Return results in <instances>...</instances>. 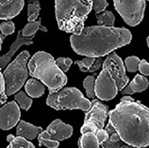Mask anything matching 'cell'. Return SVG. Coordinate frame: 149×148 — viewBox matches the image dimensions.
<instances>
[{
  "mask_svg": "<svg viewBox=\"0 0 149 148\" xmlns=\"http://www.w3.org/2000/svg\"><path fill=\"white\" fill-rule=\"evenodd\" d=\"M109 118L125 145L135 148L149 146V108L141 101L120 102L109 111Z\"/></svg>",
  "mask_w": 149,
  "mask_h": 148,
  "instance_id": "6da1fadb",
  "label": "cell"
},
{
  "mask_svg": "<svg viewBox=\"0 0 149 148\" xmlns=\"http://www.w3.org/2000/svg\"><path fill=\"white\" fill-rule=\"evenodd\" d=\"M132 35L127 28L92 26L84 28L80 35L70 37L71 46L78 55L86 58H102L128 44Z\"/></svg>",
  "mask_w": 149,
  "mask_h": 148,
  "instance_id": "7a4b0ae2",
  "label": "cell"
},
{
  "mask_svg": "<svg viewBox=\"0 0 149 148\" xmlns=\"http://www.w3.org/2000/svg\"><path fill=\"white\" fill-rule=\"evenodd\" d=\"M92 9L91 0H56L55 14L58 28L77 36L80 35Z\"/></svg>",
  "mask_w": 149,
  "mask_h": 148,
  "instance_id": "3957f363",
  "label": "cell"
},
{
  "mask_svg": "<svg viewBox=\"0 0 149 148\" xmlns=\"http://www.w3.org/2000/svg\"><path fill=\"white\" fill-rule=\"evenodd\" d=\"M29 75L48 88L49 92H58L67 83V76L56 64L52 55L45 51L35 53L27 63Z\"/></svg>",
  "mask_w": 149,
  "mask_h": 148,
  "instance_id": "277c9868",
  "label": "cell"
},
{
  "mask_svg": "<svg viewBox=\"0 0 149 148\" xmlns=\"http://www.w3.org/2000/svg\"><path fill=\"white\" fill-rule=\"evenodd\" d=\"M46 104L56 110H81L87 112L92 103L85 98L82 92L77 88H64L58 92H49Z\"/></svg>",
  "mask_w": 149,
  "mask_h": 148,
  "instance_id": "5b68a950",
  "label": "cell"
},
{
  "mask_svg": "<svg viewBox=\"0 0 149 148\" xmlns=\"http://www.w3.org/2000/svg\"><path fill=\"white\" fill-rule=\"evenodd\" d=\"M29 53L27 51L21 52L3 72L7 96H10L18 92L19 90L27 81L29 75L27 70V61L29 60Z\"/></svg>",
  "mask_w": 149,
  "mask_h": 148,
  "instance_id": "8992f818",
  "label": "cell"
},
{
  "mask_svg": "<svg viewBox=\"0 0 149 148\" xmlns=\"http://www.w3.org/2000/svg\"><path fill=\"white\" fill-rule=\"evenodd\" d=\"M114 8L125 24L130 26H138L143 21L146 1L144 0H115Z\"/></svg>",
  "mask_w": 149,
  "mask_h": 148,
  "instance_id": "52a82bcc",
  "label": "cell"
},
{
  "mask_svg": "<svg viewBox=\"0 0 149 148\" xmlns=\"http://www.w3.org/2000/svg\"><path fill=\"white\" fill-rule=\"evenodd\" d=\"M102 67H103V70H107L111 74L112 79L115 80L118 91L122 92L127 86L129 79L125 75V64L121 58L115 52H112L108 55L107 59L102 64Z\"/></svg>",
  "mask_w": 149,
  "mask_h": 148,
  "instance_id": "ba28073f",
  "label": "cell"
},
{
  "mask_svg": "<svg viewBox=\"0 0 149 148\" xmlns=\"http://www.w3.org/2000/svg\"><path fill=\"white\" fill-rule=\"evenodd\" d=\"M91 103V108L85 113L84 124L89 126L95 134L98 130L104 129L105 121L109 116V107L97 99H93Z\"/></svg>",
  "mask_w": 149,
  "mask_h": 148,
  "instance_id": "9c48e42d",
  "label": "cell"
},
{
  "mask_svg": "<svg viewBox=\"0 0 149 148\" xmlns=\"http://www.w3.org/2000/svg\"><path fill=\"white\" fill-rule=\"evenodd\" d=\"M95 92L97 98L104 101L111 100L117 95L116 82L107 70H102L95 79Z\"/></svg>",
  "mask_w": 149,
  "mask_h": 148,
  "instance_id": "30bf717a",
  "label": "cell"
},
{
  "mask_svg": "<svg viewBox=\"0 0 149 148\" xmlns=\"http://www.w3.org/2000/svg\"><path fill=\"white\" fill-rule=\"evenodd\" d=\"M21 112L16 102H9L0 108V129L10 130L20 122Z\"/></svg>",
  "mask_w": 149,
  "mask_h": 148,
  "instance_id": "8fae6325",
  "label": "cell"
},
{
  "mask_svg": "<svg viewBox=\"0 0 149 148\" xmlns=\"http://www.w3.org/2000/svg\"><path fill=\"white\" fill-rule=\"evenodd\" d=\"M24 6V0H0V20L10 21L20 13Z\"/></svg>",
  "mask_w": 149,
  "mask_h": 148,
  "instance_id": "7c38bea8",
  "label": "cell"
},
{
  "mask_svg": "<svg viewBox=\"0 0 149 148\" xmlns=\"http://www.w3.org/2000/svg\"><path fill=\"white\" fill-rule=\"evenodd\" d=\"M46 131L49 133L51 140L60 142L71 137L73 134V127L70 124L63 123L61 120L56 119L49 124Z\"/></svg>",
  "mask_w": 149,
  "mask_h": 148,
  "instance_id": "4fadbf2b",
  "label": "cell"
},
{
  "mask_svg": "<svg viewBox=\"0 0 149 148\" xmlns=\"http://www.w3.org/2000/svg\"><path fill=\"white\" fill-rule=\"evenodd\" d=\"M35 36L32 37H24L22 35V30H19V32L17 34V38L16 41H15L13 44L10 46V51L8 52L5 55H3L2 57H0V71L3 70L4 68L6 67L7 65H9L10 61L11 60V58L14 55L16 51L18 50V48L20 47L22 45H29L33 44V38Z\"/></svg>",
  "mask_w": 149,
  "mask_h": 148,
  "instance_id": "5bb4252c",
  "label": "cell"
},
{
  "mask_svg": "<svg viewBox=\"0 0 149 148\" xmlns=\"http://www.w3.org/2000/svg\"><path fill=\"white\" fill-rule=\"evenodd\" d=\"M42 128L41 126H35L29 123H26L25 121L21 120L17 124L16 135L17 137H22L27 141L34 140L40 135L41 132H42Z\"/></svg>",
  "mask_w": 149,
  "mask_h": 148,
  "instance_id": "9a60e30c",
  "label": "cell"
},
{
  "mask_svg": "<svg viewBox=\"0 0 149 148\" xmlns=\"http://www.w3.org/2000/svg\"><path fill=\"white\" fill-rule=\"evenodd\" d=\"M149 85V81L146 77L143 76L142 75H137L133 79V80L129 83L127 87H125L122 93L125 95L132 94L134 92H143L146 91Z\"/></svg>",
  "mask_w": 149,
  "mask_h": 148,
  "instance_id": "2e32d148",
  "label": "cell"
},
{
  "mask_svg": "<svg viewBox=\"0 0 149 148\" xmlns=\"http://www.w3.org/2000/svg\"><path fill=\"white\" fill-rule=\"evenodd\" d=\"M25 89L29 97H33V98L41 97L45 92V85L41 81L35 79H30L27 80L25 84Z\"/></svg>",
  "mask_w": 149,
  "mask_h": 148,
  "instance_id": "e0dca14e",
  "label": "cell"
},
{
  "mask_svg": "<svg viewBox=\"0 0 149 148\" xmlns=\"http://www.w3.org/2000/svg\"><path fill=\"white\" fill-rule=\"evenodd\" d=\"M77 145L79 148H100V145L95 134L92 133V132L82 134L78 140Z\"/></svg>",
  "mask_w": 149,
  "mask_h": 148,
  "instance_id": "ac0fdd59",
  "label": "cell"
},
{
  "mask_svg": "<svg viewBox=\"0 0 149 148\" xmlns=\"http://www.w3.org/2000/svg\"><path fill=\"white\" fill-rule=\"evenodd\" d=\"M38 30H42L45 32H47V28L45 26H42V20L39 19L36 22L27 23L26 26L22 29V35L24 37H32L35 36V33Z\"/></svg>",
  "mask_w": 149,
  "mask_h": 148,
  "instance_id": "d6986e66",
  "label": "cell"
},
{
  "mask_svg": "<svg viewBox=\"0 0 149 148\" xmlns=\"http://www.w3.org/2000/svg\"><path fill=\"white\" fill-rule=\"evenodd\" d=\"M97 23L99 26H113L115 22V16L111 10H106L100 14H95Z\"/></svg>",
  "mask_w": 149,
  "mask_h": 148,
  "instance_id": "ffe728a7",
  "label": "cell"
},
{
  "mask_svg": "<svg viewBox=\"0 0 149 148\" xmlns=\"http://www.w3.org/2000/svg\"><path fill=\"white\" fill-rule=\"evenodd\" d=\"M15 102L18 104L19 107H21L23 110H29V108L32 105V100L31 98L24 92H18L16 94L14 95Z\"/></svg>",
  "mask_w": 149,
  "mask_h": 148,
  "instance_id": "44dd1931",
  "label": "cell"
},
{
  "mask_svg": "<svg viewBox=\"0 0 149 148\" xmlns=\"http://www.w3.org/2000/svg\"><path fill=\"white\" fill-rule=\"evenodd\" d=\"M41 10V5L39 1H33L27 6V21L29 23L36 22Z\"/></svg>",
  "mask_w": 149,
  "mask_h": 148,
  "instance_id": "7402d4cb",
  "label": "cell"
},
{
  "mask_svg": "<svg viewBox=\"0 0 149 148\" xmlns=\"http://www.w3.org/2000/svg\"><path fill=\"white\" fill-rule=\"evenodd\" d=\"M95 76H89L83 81V87L86 90V94H87L89 98H92L93 100L95 99Z\"/></svg>",
  "mask_w": 149,
  "mask_h": 148,
  "instance_id": "603a6c76",
  "label": "cell"
},
{
  "mask_svg": "<svg viewBox=\"0 0 149 148\" xmlns=\"http://www.w3.org/2000/svg\"><path fill=\"white\" fill-rule=\"evenodd\" d=\"M141 60L138 57L136 56H130L127 57V59L125 60V67L127 70L128 72L130 73H135L138 71L139 69V64H140Z\"/></svg>",
  "mask_w": 149,
  "mask_h": 148,
  "instance_id": "cb8c5ba5",
  "label": "cell"
},
{
  "mask_svg": "<svg viewBox=\"0 0 149 148\" xmlns=\"http://www.w3.org/2000/svg\"><path fill=\"white\" fill-rule=\"evenodd\" d=\"M7 148H35V146L27 140L22 137H16Z\"/></svg>",
  "mask_w": 149,
  "mask_h": 148,
  "instance_id": "d4e9b609",
  "label": "cell"
},
{
  "mask_svg": "<svg viewBox=\"0 0 149 148\" xmlns=\"http://www.w3.org/2000/svg\"><path fill=\"white\" fill-rule=\"evenodd\" d=\"M95 60L96 59H95V58H85V59H83L82 60L74 61V64L78 65V67H79L81 72L88 73V72H90V70H91V68L93 67Z\"/></svg>",
  "mask_w": 149,
  "mask_h": 148,
  "instance_id": "484cf974",
  "label": "cell"
},
{
  "mask_svg": "<svg viewBox=\"0 0 149 148\" xmlns=\"http://www.w3.org/2000/svg\"><path fill=\"white\" fill-rule=\"evenodd\" d=\"M15 30V25L13 21H5V22H2L0 24V32L1 34H3L2 36L3 38L5 39L8 35H10L14 32Z\"/></svg>",
  "mask_w": 149,
  "mask_h": 148,
  "instance_id": "4316f807",
  "label": "cell"
},
{
  "mask_svg": "<svg viewBox=\"0 0 149 148\" xmlns=\"http://www.w3.org/2000/svg\"><path fill=\"white\" fill-rule=\"evenodd\" d=\"M106 131L108 132L109 134V139L107 140V142L109 143H113V142H118L121 141V138L120 136L117 133V131L115 130V128L113 127V126L109 122V124H107V126H106Z\"/></svg>",
  "mask_w": 149,
  "mask_h": 148,
  "instance_id": "83f0119b",
  "label": "cell"
},
{
  "mask_svg": "<svg viewBox=\"0 0 149 148\" xmlns=\"http://www.w3.org/2000/svg\"><path fill=\"white\" fill-rule=\"evenodd\" d=\"M72 63L73 60L71 59H69V58H58V59L56 60V64L63 73L68 71Z\"/></svg>",
  "mask_w": 149,
  "mask_h": 148,
  "instance_id": "f1b7e54d",
  "label": "cell"
},
{
  "mask_svg": "<svg viewBox=\"0 0 149 148\" xmlns=\"http://www.w3.org/2000/svg\"><path fill=\"white\" fill-rule=\"evenodd\" d=\"M108 6L109 4L106 0H95V1H93V9L95 10V14H99Z\"/></svg>",
  "mask_w": 149,
  "mask_h": 148,
  "instance_id": "f546056e",
  "label": "cell"
},
{
  "mask_svg": "<svg viewBox=\"0 0 149 148\" xmlns=\"http://www.w3.org/2000/svg\"><path fill=\"white\" fill-rule=\"evenodd\" d=\"M7 94L5 90V80H4L3 74L0 71V104H4L7 101Z\"/></svg>",
  "mask_w": 149,
  "mask_h": 148,
  "instance_id": "4dcf8cb0",
  "label": "cell"
},
{
  "mask_svg": "<svg viewBox=\"0 0 149 148\" xmlns=\"http://www.w3.org/2000/svg\"><path fill=\"white\" fill-rule=\"evenodd\" d=\"M39 146L45 145L47 148H58L60 145V142L55 141V140H38Z\"/></svg>",
  "mask_w": 149,
  "mask_h": 148,
  "instance_id": "1f68e13d",
  "label": "cell"
},
{
  "mask_svg": "<svg viewBox=\"0 0 149 148\" xmlns=\"http://www.w3.org/2000/svg\"><path fill=\"white\" fill-rule=\"evenodd\" d=\"M138 70L143 76H149V63L146 60H142L140 61Z\"/></svg>",
  "mask_w": 149,
  "mask_h": 148,
  "instance_id": "d6a6232c",
  "label": "cell"
},
{
  "mask_svg": "<svg viewBox=\"0 0 149 148\" xmlns=\"http://www.w3.org/2000/svg\"><path fill=\"white\" fill-rule=\"evenodd\" d=\"M95 136L97 140H98V142L99 145H101V143H103L104 142H106L107 140L109 139V134L108 132L106 131L105 129H101V130H98L95 133Z\"/></svg>",
  "mask_w": 149,
  "mask_h": 148,
  "instance_id": "836d02e7",
  "label": "cell"
},
{
  "mask_svg": "<svg viewBox=\"0 0 149 148\" xmlns=\"http://www.w3.org/2000/svg\"><path fill=\"white\" fill-rule=\"evenodd\" d=\"M103 59L102 58H97V59L95 60V63H93V67L91 68V70H90V73H93V72H96L97 70L100 69V67L102 66V64H103Z\"/></svg>",
  "mask_w": 149,
  "mask_h": 148,
  "instance_id": "e575fe53",
  "label": "cell"
},
{
  "mask_svg": "<svg viewBox=\"0 0 149 148\" xmlns=\"http://www.w3.org/2000/svg\"><path fill=\"white\" fill-rule=\"evenodd\" d=\"M120 102H135V100L129 95H125L122 99L120 100Z\"/></svg>",
  "mask_w": 149,
  "mask_h": 148,
  "instance_id": "d590c367",
  "label": "cell"
},
{
  "mask_svg": "<svg viewBox=\"0 0 149 148\" xmlns=\"http://www.w3.org/2000/svg\"><path fill=\"white\" fill-rule=\"evenodd\" d=\"M14 139H15V137H14L13 135H11V134H10V135H8V136H7V141L9 142L10 143L11 142H13Z\"/></svg>",
  "mask_w": 149,
  "mask_h": 148,
  "instance_id": "8d00e7d4",
  "label": "cell"
},
{
  "mask_svg": "<svg viewBox=\"0 0 149 148\" xmlns=\"http://www.w3.org/2000/svg\"><path fill=\"white\" fill-rule=\"evenodd\" d=\"M4 41L3 36H1V33H0V50H1V46H2V42Z\"/></svg>",
  "mask_w": 149,
  "mask_h": 148,
  "instance_id": "74e56055",
  "label": "cell"
},
{
  "mask_svg": "<svg viewBox=\"0 0 149 148\" xmlns=\"http://www.w3.org/2000/svg\"><path fill=\"white\" fill-rule=\"evenodd\" d=\"M122 148H135V147H132V146H129V145H124L122 146Z\"/></svg>",
  "mask_w": 149,
  "mask_h": 148,
  "instance_id": "f35d334b",
  "label": "cell"
},
{
  "mask_svg": "<svg viewBox=\"0 0 149 148\" xmlns=\"http://www.w3.org/2000/svg\"><path fill=\"white\" fill-rule=\"evenodd\" d=\"M146 42H147V46L149 47V37H147V39H146Z\"/></svg>",
  "mask_w": 149,
  "mask_h": 148,
  "instance_id": "ab89813d",
  "label": "cell"
},
{
  "mask_svg": "<svg viewBox=\"0 0 149 148\" xmlns=\"http://www.w3.org/2000/svg\"><path fill=\"white\" fill-rule=\"evenodd\" d=\"M100 148H102V147H101V146H100Z\"/></svg>",
  "mask_w": 149,
  "mask_h": 148,
  "instance_id": "60d3db41",
  "label": "cell"
}]
</instances>
